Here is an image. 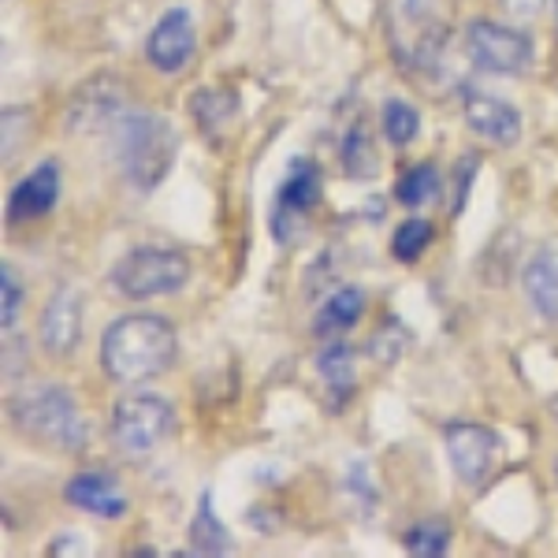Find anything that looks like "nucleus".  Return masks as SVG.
<instances>
[{
  "label": "nucleus",
  "instance_id": "nucleus-12",
  "mask_svg": "<svg viewBox=\"0 0 558 558\" xmlns=\"http://www.w3.org/2000/svg\"><path fill=\"white\" fill-rule=\"evenodd\" d=\"M57 197H60V168H57V160H41V165H34L31 172L12 186L8 220L12 223L41 220L45 213H52Z\"/></svg>",
  "mask_w": 558,
  "mask_h": 558
},
{
  "label": "nucleus",
  "instance_id": "nucleus-19",
  "mask_svg": "<svg viewBox=\"0 0 558 558\" xmlns=\"http://www.w3.org/2000/svg\"><path fill=\"white\" fill-rule=\"evenodd\" d=\"M186 539H191V551L194 555H231V533L223 529V521L216 518L213 510V492H202L197 499V510H194V521L186 529Z\"/></svg>",
  "mask_w": 558,
  "mask_h": 558
},
{
  "label": "nucleus",
  "instance_id": "nucleus-16",
  "mask_svg": "<svg viewBox=\"0 0 558 558\" xmlns=\"http://www.w3.org/2000/svg\"><path fill=\"white\" fill-rule=\"evenodd\" d=\"M365 291L362 287H336L320 305H317V317H313V336L320 339H339L354 328L357 320L365 317Z\"/></svg>",
  "mask_w": 558,
  "mask_h": 558
},
{
  "label": "nucleus",
  "instance_id": "nucleus-21",
  "mask_svg": "<svg viewBox=\"0 0 558 558\" xmlns=\"http://www.w3.org/2000/svg\"><path fill=\"white\" fill-rule=\"evenodd\" d=\"M436 194H439V172L432 165H413L395 183V202L402 209H421V205L436 202Z\"/></svg>",
  "mask_w": 558,
  "mask_h": 558
},
{
  "label": "nucleus",
  "instance_id": "nucleus-3",
  "mask_svg": "<svg viewBox=\"0 0 558 558\" xmlns=\"http://www.w3.org/2000/svg\"><path fill=\"white\" fill-rule=\"evenodd\" d=\"M12 421L20 432L41 447H52L60 454H78L89 439V428L78 413V402L68 387H34L12 402Z\"/></svg>",
  "mask_w": 558,
  "mask_h": 558
},
{
  "label": "nucleus",
  "instance_id": "nucleus-25",
  "mask_svg": "<svg viewBox=\"0 0 558 558\" xmlns=\"http://www.w3.org/2000/svg\"><path fill=\"white\" fill-rule=\"evenodd\" d=\"M0 328L12 331L15 320H20V310H23V283H20V272L12 265H0Z\"/></svg>",
  "mask_w": 558,
  "mask_h": 558
},
{
  "label": "nucleus",
  "instance_id": "nucleus-23",
  "mask_svg": "<svg viewBox=\"0 0 558 558\" xmlns=\"http://www.w3.org/2000/svg\"><path fill=\"white\" fill-rule=\"evenodd\" d=\"M432 239H436V228H432V220H425V216H410V220H402L399 228H395L391 254H395V260H402V265H413V260L425 257V250L432 246Z\"/></svg>",
  "mask_w": 558,
  "mask_h": 558
},
{
  "label": "nucleus",
  "instance_id": "nucleus-2",
  "mask_svg": "<svg viewBox=\"0 0 558 558\" xmlns=\"http://www.w3.org/2000/svg\"><path fill=\"white\" fill-rule=\"evenodd\" d=\"M116 165L131 191L153 194L168 179L179 153V134L157 112H123L112 128Z\"/></svg>",
  "mask_w": 558,
  "mask_h": 558
},
{
  "label": "nucleus",
  "instance_id": "nucleus-15",
  "mask_svg": "<svg viewBox=\"0 0 558 558\" xmlns=\"http://www.w3.org/2000/svg\"><path fill=\"white\" fill-rule=\"evenodd\" d=\"M521 283H525V299L536 310L539 320L558 324V250L544 246L536 250L533 260L521 272Z\"/></svg>",
  "mask_w": 558,
  "mask_h": 558
},
{
  "label": "nucleus",
  "instance_id": "nucleus-28",
  "mask_svg": "<svg viewBox=\"0 0 558 558\" xmlns=\"http://www.w3.org/2000/svg\"><path fill=\"white\" fill-rule=\"evenodd\" d=\"M555 473H558V462H555Z\"/></svg>",
  "mask_w": 558,
  "mask_h": 558
},
{
  "label": "nucleus",
  "instance_id": "nucleus-9",
  "mask_svg": "<svg viewBox=\"0 0 558 558\" xmlns=\"http://www.w3.org/2000/svg\"><path fill=\"white\" fill-rule=\"evenodd\" d=\"M194 49H197V31H194V15L186 8H172V12L160 15L146 38V60L160 75H179L194 60Z\"/></svg>",
  "mask_w": 558,
  "mask_h": 558
},
{
  "label": "nucleus",
  "instance_id": "nucleus-8",
  "mask_svg": "<svg viewBox=\"0 0 558 558\" xmlns=\"http://www.w3.org/2000/svg\"><path fill=\"white\" fill-rule=\"evenodd\" d=\"M123 105H128V89H123L120 78H116V75H94V78H86L75 94H71L64 128L71 134L116 128V120L128 112Z\"/></svg>",
  "mask_w": 558,
  "mask_h": 558
},
{
  "label": "nucleus",
  "instance_id": "nucleus-11",
  "mask_svg": "<svg viewBox=\"0 0 558 558\" xmlns=\"http://www.w3.org/2000/svg\"><path fill=\"white\" fill-rule=\"evenodd\" d=\"M462 116L473 134H481L492 146H514L521 138V112L495 94L476 86H462Z\"/></svg>",
  "mask_w": 558,
  "mask_h": 558
},
{
  "label": "nucleus",
  "instance_id": "nucleus-20",
  "mask_svg": "<svg viewBox=\"0 0 558 558\" xmlns=\"http://www.w3.org/2000/svg\"><path fill=\"white\" fill-rule=\"evenodd\" d=\"M235 112H239V101H235V94H228V89H197L191 97V116L205 134H213V131H220L223 123H231Z\"/></svg>",
  "mask_w": 558,
  "mask_h": 558
},
{
  "label": "nucleus",
  "instance_id": "nucleus-6",
  "mask_svg": "<svg viewBox=\"0 0 558 558\" xmlns=\"http://www.w3.org/2000/svg\"><path fill=\"white\" fill-rule=\"evenodd\" d=\"M465 52L476 68L492 71V75H521L536 60V45L525 31L492 20H476L465 26Z\"/></svg>",
  "mask_w": 558,
  "mask_h": 558
},
{
  "label": "nucleus",
  "instance_id": "nucleus-7",
  "mask_svg": "<svg viewBox=\"0 0 558 558\" xmlns=\"http://www.w3.org/2000/svg\"><path fill=\"white\" fill-rule=\"evenodd\" d=\"M444 447L451 458V470L465 488H481L495 470V458H499V439L492 428L476 425V421H451L444 428Z\"/></svg>",
  "mask_w": 558,
  "mask_h": 558
},
{
  "label": "nucleus",
  "instance_id": "nucleus-13",
  "mask_svg": "<svg viewBox=\"0 0 558 558\" xmlns=\"http://www.w3.org/2000/svg\"><path fill=\"white\" fill-rule=\"evenodd\" d=\"M64 499L89 518L120 521L128 514V495L120 492V484H116L108 473H94V470L75 473L64 484Z\"/></svg>",
  "mask_w": 558,
  "mask_h": 558
},
{
  "label": "nucleus",
  "instance_id": "nucleus-14",
  "mask_svg": "<svg viewBox=\"0 0 558 558\" xmlns=\"http://www.w3.org/2000/svg\"><path fill=\"white\" fill-rule=\"evenodd\" d=\"M320 205V168L305 157H294L276 194V220H299Z\"/></svg>",
  "mask_w": 558,
  "mask_h": 558
},
{
  "label": "nucleus",
  "instance_id": "nucleus-10",
  "mask_svg": "<svg viewBox=\"0 0 558 558\" xmlns=\"http://www.w3.org/2000/svg\"><path fill=\"white\" fill-rule=\"evenodd\" d=\"M38 343L52 357H68L71 350L83 343V294L75 287H60L45 302L38 317Z\"/></svg>",
  "mask_w": 558,
  "mask_h": 558
},
{
  "label": "nucleus",
  "instance_id": "nucleus-18",
  "mask_svg": "<svg viewBox=\"0 0 558 558\" xmlns=\"http://www.w3.org/2000/svg\"><path fill=\"white\" fill-rule=\"evenodd\" d=\"M354 362H357V354H354V347H347V343L324 347L317 357V373H320L324 387H328V395L336 399V407H347L350 391H354V384H357Z\"/></svg>",
  "mask_w": 558,
  "mask_h": 558
},
{
  "label": "nucleus",
  "instance_id": "nucleus-4",
  "mask_svg": "<svg viewBox=\"0 0 558 558\" xmlns=\"http://www.w3.org/2000/svg\"><path fill=\"white\" fill-rule=\"evenodd\" d=\"M191 257L175 246H134L108 272V283L120 299L149 302L175 294L191 283Z\"/></svg>",
  "mask_w": 558,
  "mask_h": 558
},
{
  "label": "nucleus",
  "instance_id": "nucleus-26",
  "mask_svg": "<svg viewBox=\"0 0 558 558\" xmlns=\"http://www.w3.org/2000/svg\"><path fill=\"white\" fill-rule=\"evenodd\" d=\"M507 4H510V12H518V15H533L539 0H507Z\"/></svg>",
  "mask_w": 558,
  "mask_h": 558
},
{
  "label": "nucleus",
  "instance_id": "nucleus-24",
  "mask_svg": "<svg viewBox=\"0 0 558 558\" xmlns=\"http://www.w3.org/2000/svg\"><path fill=\"white\" fill-rule=\"evenodd\" d=\"M402 547L417 558H439V555H447V547H451V529H447V521H439V518H425L402 533Z\"/></svg>",
  "mask_w": 558,
  "mask_h": 558
},
{
  "label": "nucleus",
  "instance_id": "nucleus-1",
  "mask_svg": "<svg viewBox=\"0 0 558 558\" xmlns=\"http://www.w3.org/2000/svg\"><path fill=\"white\" fill-rule=\"evenodd\" d=\"M175 328L157 313H128L101 336V368L116 384H146L175 362Z\"/></svg>",
  "mask_w": 558,
  "mask_h": 558
},
{
  "label": "nucleus",
  "instance_id": "nucleus-22",
  "mask_svg": "<svg viewBox=\"0 0 558 558\" xmlns=\"http://www.w3.org/2000/svg\"><path fill=\"white\" fill-rule=\"evenodd\" d=\"M380 128H384V138L391 142L395 149H407L421 134V112L410 101H402V97H391V101H384Z\"/></svg>",
  "mask_w": 558,
  "mask_h": 558
},
{
  "label": "nucleus",
  "instance_id": "nucleus-17",
  "mask_svg": "<svg viewBox=\"0 0 558 558\" xmlns=\"http://www.w3.org/2000/svg\"><path fill=\"white\" fill-rule=\"evenodd\" d=\"M339 168H343V175H350V179H373L380 172L373 131H368V123L362 116H357L354 123H347L343 134H339Z\"/></svg>",
  "mask_w": 558,
  "mask_h": 558
},
{
  "label": "nucleus",
  "instance_id": "nucleus-27",
  "mask_svg": "<svg viewBox=\"0 0 558 558\" xmlns=\"http://www.w3.org/2000/svg\"><path fill=\"white\" fill-rule=\"evenodd\" d=\"M551 4V15H555V26H558V0H547Z\"/></svg>",
  "mask_w": 558,
  "mask_h": 558
},
{
  "label": "nucleus",
  "instance_id": "nucleus-5",
  "mask_svg": "<svg viewBox=\"0 0 558 558\" xmlns=\"http://www.w3.org/2000/svg\"><path fill=\"white\" fill-rule=\"evenodd\" d=\"M175 432V407L157 391H134L123 395L108 417V436L112 447L128 462H146L160 444Z\"/></svg>",
  "mask_w": 558,
  "mask_h": 558
}]
</instances>
